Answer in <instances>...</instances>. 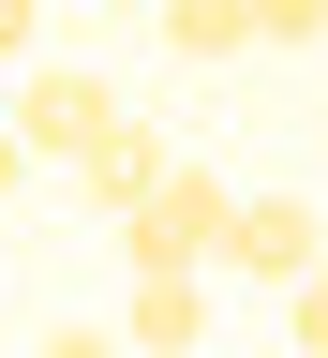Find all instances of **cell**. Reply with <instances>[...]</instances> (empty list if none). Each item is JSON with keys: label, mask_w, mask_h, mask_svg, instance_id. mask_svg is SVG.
<instances>
[{"label": "cell", "mask_w": 328, "mask_h": 358, "mask_svg": "<svg viewBox=\"0 0 328 358\" xmlns=\"http://www.w3.org/2000/svg\"><path fill=\"white\" fill-rule=\"evenodd\" d=\"M284 343H299V358H328V254L284 284Z\"/></svg>", "instance_id": "obj_7"}, {"label": "cell", "mask_w": 328, "mask_h": 358, "mask_svg": "<svg viewBox=\"0 0 328 358\" xmlns=\"http://www.w3.org/2000/svg\"><path fill=\"white\" fill-rule=\"evenodd\" d=\"M224 224H239V179L224 164H164L150 194L120 209V254L134 268H224Z\"/></svg>", "instance_id": "obj_1"}, {"label": "cell", "mask_w": 328, "mask_h": 358, "mask_svg": "<svg viewBox=\"0 0 328 358\" xmlns=\"http://www.w3.org/2000/svg\"><path fill=\"white\" fill-rule=\"evenodd\" d=\"M45 45V0H0V60H30Z\"/></svg>", "instance_id": "obj_9"}, {"label": "cell", "mask_w": 328, "mask_h": 358, "mask_svg": "<svg viewBox=\"0 0 328 358\" xmlns=\"http://www.w3.org/2000/svg\"><path fill=\"white\" fill-rule=\"evenodd\" d=\"M15 179H30V134H15V105H0V194H15Z\"/></svg>", "instance_id": "obj_10"}, {"label": "cell", "mask_w": 328, "mask_h": 358, "mask_svg": "<svg viewBox=\"0 0 328 358\" xmlns=\"http://www.w3.org/2000/svg\"><path fill=\"white\" fill-rule=\"evenodd\" d=\"M254 45H328V0H254Z\"/></svg>", "instance_id": "obj_8"}, {"label": "cell", "mask_w": 328, "mask_h": 358, "mask_svg": "<svg viewBox=\"0 0 328 358\" xmlns=\"http://www.w3.org/2000/svg\"><path fill=\"white\" fill-rule=\"evenodd\" d=\"M105 15H164V0H105Z\"/></svg>", "instance_id": "obj_11"}, {"label": "cell", "mask_w": 328, "mask_h": 358, "mask_svg": "<svg viewBox=\"0 0 328 358\" xmlns=\"http://www.w3.org/2000/svg\"><path fill=\"white\" fill-rule=\"evenodd\" d=\"M254 45V0H164V60H239Z\"/></svg>", "instance_id": "obj_6"}, {"label": "cell", "mask_w": 328, "mask_h": 358, "mask_svg": "<svg viewBox=\"0 0 328 358\" xmlns=\"http://www.w3.org/2000/svg\"><path fill=\"white\" fill-rule=\"evenodd\" d=\"M120 343H150V358L209 343V268H134V299H120Z\"/></svg>", "instance_id": "obj_4"}, {"label": "cell", "mask_w": 328, "mask_h": 358, "mask_svg": "<svg viewBox=\"0 0 328 358\" xmlns=\"http://www.w3.org/2000/svg\"><path fill=\"white\" fill-rule=\"evenodd\" d=\"M164 164H179V150H164V134H150V120H105V134H90V150H75V194H90V209H105V224H120V209H134V194H150V179H164Z\"/></svg>", "instance_id": "obj_5"}, {"label": "cell", "mask_w": 328, "mask_h": 358, "mask_svg": "<svg viewBox=\"0 0 328 358\" xmlns=\"http://www.w3.org/2000/svg\"><path fill=\"white\" fill-rule=\"evenodd\" d=\"M313 254H328V224H313L299 194H239V224H224V268H239V284H269V299H284Z\"/></svg>", "instance_id": "obj_3"}, {"label": "cell", "mask_w": 328, "mask_h": 358, "mask_svg": "<svg viewBox=\"0 0 328 358\" xmlns=\"http://www.w3.org/2000/svg\"><path fill=\"white\" fill-rule=\"evenodd\" d=\"M105 120H120V90L90 75V60H30V75H15V134H30V164H75Z\"/></svg>", "instance_id": "obj_2"}]
</instances>
